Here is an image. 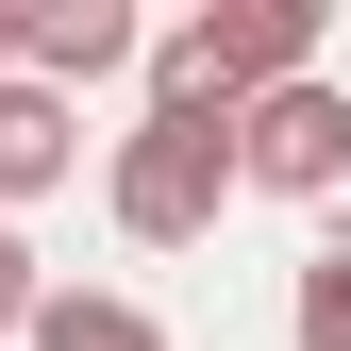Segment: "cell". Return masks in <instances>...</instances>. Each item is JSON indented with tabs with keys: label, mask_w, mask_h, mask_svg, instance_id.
<instances>
[{
	"label": "cell",
	"mask_w": 351,
	"mask_h": 351,
	"mask_svg": "<svg viewBox=\"0 0 351 351\" xmlns=\"http://www.w3.org/2000/svg\"><path fill=\"white\" fill-rule=\"evenodd\" d=\"M318 0H201V17H167L151 34V101L167 117H251V101H268V84H318Z\"/></svg>",
	"instance_id": "1"
},
{
	"label": "cell",
	"mask_w": 351,
	"mask_h": 351,
	"mask_svg": "<svg viewBox=\"0 0 351 351\" xmlns=\"http://www.w3.org/2000/svg\"><path fill=\"white\" fill-rule=\"evenodd\" d=\"M101 217L134 251H201L217 217H234V117H167V101H134L101 134Z\"/></svg>",
	"instance_id": "2"
},
{
	"label": "cell",
	"mask_w": 351,
	"mask_h": 351,
	"mask_svg": "<svg viewBox=\"0 0 351 351\" xmlns=\"http://www.w3.org/2000/svg\"><path fill=\"white\" fill-rule=\"evenodd\" d=\"M234 201H351V84H268L234 117Z\"/></svg>",
	"instance_id": "3"
},
{
	"label": "cell",
	"mask_w": 351,
	"mask_h": 351,
	"mask_svg": "<svg viewBox=\"0 0 351 351\" xmlns=\"http://www.w3.org/2000/svg\"><path fill=\"white\" fill-rule=\"evenodd\" d=\"M17 67L51 84V101L134 84V67H151V17H134V0H17Z\"/></svg>",
	"instance_id": "4"
},
{
	"label": "cell",
	"mask_w": 351,
	"mask_h": 351,
	"mask_svg": "<svg viewBox=\"0 0 351 351\" xmlns=\"http://www.w3.org/2000/svg\"><path fill=\"white\" fill-rule=\"evenodd\" d=\"M67 167H84V101H51V84H0V217H17V201H51L67 184Z\"/></svg>",
	"instance_id": "5"
},
{
	"label": "cell",
	"mask_w": 351,
	"mask_h": 351,
	"mask_svg": "<svg viewBox=\"0 0 351 351\" xmlns=\"http://www.w3.org/2000/svg\"><path fill=\"white\" fill-rule=\"evenodd\" d=\"M17 351H167V318H151V301H117V285H51Z\"/></svg>",
	"instance_id": "6"
},
{
	"label": "cell",
	"mask_w": 351,
	"mask_h": 351,
	"mask_svg": "<svg viewBox=\"0 0 351 351\" xmlns=\"http://www.w3.org/2000/svg\"><path fill=\"white\" fill-rule=\"evenodd\" d=\"M285 351H351V234L301 251V285H285Z\"/></svg>",
	"instance_id": "7"
},
{
	"label": "cell",
	"mask_w": 351,
	"mask_h": 351,
	"mask_svg": "<svg viewBox=\"0 0 351 351\" xmlns=\"http://www.w3.org/2000/svg\"><path fill=\"white\" fill-rule=\"evenodd\" d=\"M34 301H51V268H34V234L0 217V335H34Z\"/></svg>",
	"instance_id": "8"
},
{
	"label": "cell",
	"mask_w": 351,
	"mask_h": 351,
	"mask_svg": "<svg viewBox=\"0 0 351 351\" xmlns=\"http://www.w3.org/2000/svg\"><path fill=\"white\" fill-rule=\"evenodd\" d=\"M0 84H17V0H0Z\"/></svg>",
	"instance_id": "9"
}]
</instances>
